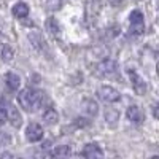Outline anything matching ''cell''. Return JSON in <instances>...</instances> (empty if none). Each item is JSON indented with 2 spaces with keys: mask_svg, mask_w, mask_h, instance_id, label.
<instances>
[{
  "mask_svg": "<svg viewBox=\"0 0 159 159\" xmlns=\"http://www.w3.org/2000/svg\"><path fill=\"white\" fill-rule=\"evenodd\" d=\"M97 96L105 103H116V102L121 100V94H119V91H116L111 86H102L97 91Z\"/></svg>",
  "mask_w": 159,
  "mask_h": 159,
  "instance_id": "3",
  "label": "cell"
},
{
  "mask_svg": "<svg viewBox=\"0 0 159 159\" xmlns=\"http://www.w3.org/2000/svg\"><path fill=\"white\" fill-rule=\"evenodd\" d=\"M57 119H59V115H57V111H56L54 108H48V110L43 113V121H45L48 126L56 124Z\"/></svg>",
  "mask_w": 159,
  "mask_h": 159,
  "instance_id": "13",
  "label": "cell"
},
{
  "mask_svg": "<svg viewBox=\"0 0 159 159\" xmlns=\"http://www.w3.org/2000/svg\"><path fill=\"white\" fill-rule=\"evenodd\" d=\"M45 27H46V30H48L52 37H54V38H61V25H59L57 19L49 18V19L46 21V24H45Z\"/></svg>",
  "mask_w": 159,
  "mask_h": 159,
  "instance_id": "9",
  "label": "cell"
},
{
  "mask_svg": "<svg viewBox=\"0 0 159 159\" xmlns=\"http://www.w3.org/2000/svg\"><path fill=\"white\" fill-rule=\"evenodd\" d=\"M118 70V64L113 59H103L96 65V75L99 76H111Z\"/></svg>",
  "mask_w": 159,
  "mask_h": 159,
  "instance_id": "4",
  "label": "cell"
},
{
  "mask_svg": "<svg viewBox=\"0 0 159 159\" xmlns=\"http://www.w3.org/2000/svg\"><path fill=\"white\" fill-rule=\"evenodd\" d=\"M25 139H27V142H30V143L40 142L43 139V129H42V126L37 124V123H30L27 126V129H25Z\"/></svg>",
  "mask_w": 159,
  "mask_h": 159,
  "instance_id": "5",
  "label": "cell"
},
{
  "mask_svg": "<svg viewBox=\"0 0 159 159\" xmlns=\"http://www.w3.org/2000/svg\"><path fill=\"white\" fill-rule=\"evenodd\" d=\"M7 113H8V119L11 121V124L15 126V127H19V126H21V123H22V118H21L19 111H18L15 107H11V105H8Z\"/></svg>",
  "mask_w": 159,
  "mask_h": 159,
  "instance_id": "11",
  "label": "cell"
},
{
  "mask_svg": "<svg viewBox=\"0 0 159 159\" xmlns=\"http://www.w3.org/2000/svg\"><path fill=\"white\" fill-rule=\"evenodd\" d=\"M129 21H130V29H129V32H130L132 35H142V34L145 32V19H143V15H142L139 10H135V11L130 13Z\"/></svg>",
  "mask_w": 159,
  "mask_h": 159,
  "instance_id": "2",
  "label": "cell"
},
{
  "mask_svg": "<svg viewBox=\"0 0 159 159\" xmlns=\"http://www.w3.org/2000/svg\"><path fill=\"white\" fill-rule=\"evenodd\" d=\"M10 142H11L10 135L3 134V132H0V147H3V145H8Z\"/></svg>",
  "mask_w": 159,
  "mask_h": 159,
  "instance_id": "19",
  "label": "cell"
},
{
  "mask_svg": "<svg viewBox=\"0 0 159 159\" xmlns=\"http://www.w3.org/2000/svg\"><path fill=\"white\" fill-rule=\"evenodd\" d=\"M49 156H57V157H69L72 156V148L67 145H62V147H56L49 153Z\"/></svg>",
  "mask_w": 159,
  "mask_h": 159,
  "instance_id": "14",
  "label": "cell"
},
{
  "mask_svg": "<svg viewBox=\"0 0 159 159\" xmlns=\"http://www.w3.org/2000/svg\"><path fill=\"white\" fill-rule=\"evenodd\" d=\"M7 121H8V113H7V110H5V108L0 107V126L7 124Z\"/></svg>",
  "mask_w": 159,
  "mask_h": 159,
  "instance_id": "18",
  "label": "cell"
},
{
  "mask_svg": "<svg viewBox=\"0 0 159 159\" xmlns=\"http://www.w3.org/2000/svg\"><path fill=\"white\" fill-rule=\"evenodd\" d=\"M81 156L83 157H91V159H94V157H103V151L100 150V147L97 143H88L86 147L81 150Z\"/></svg>",
  "mask_w": 159,
  "mask_h": 159,
  "instance_id": "8",
  "label": "cell"
},
{
  "mask_svg": "<svg viewBox=\"0 0 159 159\" xmlns=\"http://www.w3.org/2000/svg\"><path fill=\"white\" fill-rule=\"evenodd\" d=\"M13 15H15L16 18H19V19L27 18V15H29V7H27V3L18 2L15 7H13Z\"/></svg>",
  "mask_w": 159,
  "mask_h": 159,
  "instance_id": "12",
  "label": "cell"
},
{
  "mask_svg": "<svg viewBox=\"0 0 159 159\" xmlns=\"http://www.w3.org/2000/svg\"><path fill=\"white\" fill-rule=\"evenodd\" d=\"M5 84L10 91H18L19 89V84H21V78L16 75V73H7L5 76Z\"/></svg>",
  "mask_w": 159,
  "mask_h": 159,
  "instance_id": "10",
  "label": "cell"
},
{
  "mask_svg": "<svg viewBox=\"0 0 159 159\" xmlns=\"http://www.w3.org/2000/svg\"><path fill=\"white\" fill-rule=\"evenodd\" d=\"M45 100V94L38 89H34V88H25L19 92L18 96V102L21 105V108L25 110V111H37L42 103Z\"/></svg>",
  "mask_w": 159,
  "mask_h": 159,
  "instance_id": "1",
  "label": "cell"
},
{
  "mask_svg": "<svg viewBox=\"0 0 159 159\" xmlns=\"http://www.w3.org/2000/svg\"><path fill=\"white\" fill-rule=\"evenodd\" d=\"M129 78L132 81V88H134V91L137 92V94H143L145 91L148 89V83L145 81V80L134 70H129Z\"/></svg>",
  "mask_w": 159,
  "mask_h": 159,
  "instance_id": "6",
  "label": "cell"
},
{
  "mask_svg": "<svg viewBox=\"0 0 159 159\" xmlns=\"http://www.w3.org/2000/svg\"><path fill=\"white\" fill-rule=\"evenodd\" d=\"M83 108H84V113H88L89 116H96L97 111H99L97 103L94 100H91V99H88V100L83 102Z\"/></svg>",
  "mask_w": 159,
  "mask_h": 159,
  "instance_id": "15",
  "label": "cell"
},
{
  "mask_svg": "<svg viewBox=\"0 0 159 159\" xmlns=\"http://www.w3.org/2000/svg\"><path fill=\"white\" fill-rule=\"evenodd\" d=\"M13 56H15V52H13L11 46L5 45V46L2 48V59H3L5 62H10V61L13 59Z\"/></svg>",
  "mask_w": 159,
  "mask_h": 159,
  "instance_id": "16",
  "label": "cell"
},
{
  "mask_svg": "<svg viewBox=\"0 0 159 159\" xmlns=\"http://www.w3.org/2000/svg\"><path fill=\"white\" fill-rule=\"evenodd\" d=\"M48 10H59L64 3V0H45Z\"/></svg>",
  "mask_w": 159,
  "mask_h": 159,
  "instance_id": "17",
  "label": "cell"
},
{
  "mask_svg": "<svg viewBox=\"0 0 159 159\" xmlns=\"http://www.w3.org/2000/svg\"><path fill=\"white\" fill-rule=\"evenodd\" d=\"M126 116H127L129 121L132 124H135V126H140L143 123V110L139 107V105H130V107L127 108V111H126Z\"/></svg>",
  "mask_w": 159,
  "mask_h": 159,
  "instance_id": "7",
  "label": "cell"
}]
</instances>
